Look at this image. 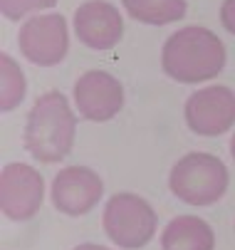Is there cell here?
<instances>
[{
    "instance_id": "1",
    "label": "cell",
    "mask_w": 235,
    "mask_h": 250,
    "mask_svg": "<svg viewBox=\"0 0 235 250\" xmlns=\"http://www.w3.org/2000/svg\"><path fill=\"white\" fill-rule=\"evenodd\" d=\"M161 67L171 80L183 84L208 82L223 72L225 47L218 35L208 27H181L163 42Z\"/></svg>"
},
{
    "instance_id": "2",
    "label": "cell",
    "mask_w": 235,
    "mask_h": 250,
    "mask_svg": "<svg viewBox=\"0 0 235 250\" xmlns=\"http://www.w3.org/2000/svg\"><path fill=\"white\" fill-rule=\"evenodd\" d=\"M77 119L62 92L38 97L25 122V149L42 164H57L72 151Z\"/></svg>"
},
{
    "instance_id": "3",
    "label": "cell",
    "mask_w": 235,
    "mask_h": 250,
    "mask_svg": "<svg viewBox=\"0 0 235 250\" xmlns=\"http://www.w3.org/2000/svg\"><path fill=\"white\" fill-rule=\"evenodd\" d=\"M169 188L178 201L188 206H211L220 201L228 188V168L213 154H186L171 168Z\"/></svg>"
},
{
    "instance_id": "4",
    "label": "cell",
    "mask_w": 235,
    "mask_h": 250,
    "mask_svg": "<svg viewBox=\"0 0 235 250\" xmlns=\"http://www.w3.org/2000/svg\"><path fill=\"white\" fill-rule=\"evenodd\" d=\"M104 233L107 238L124 248V250H139L144 248L158 226L156 210L149 201L137 193H117L104 206Z\"/></svg>"
},
{
    "instance_id": "5",
    "label": "cell",
    "mask_w": 235,
    "mask_h": 250,
    "mask_svg": "<svg viewBox=\"0 0 235 250\" xmlns=\"http://www.w3.org/2000/svg\"><path fill=\"white\" fill-rule=\"evenodd\" d=\"M22 55L38 67H55L70 50V30L59 13L30 18L18 35Z\"/></svg>"
},
{
    "instance_id": "6",
    "label": "cell",
    "mask_w": 235,
    "mask_h": 250,
    "mask_svg": "<svg viewBox=\"0 0 235 250\" xmlns=\"http://www.w3.org/2000/svg\"><path fill=\"white\" fill-rule=\"evenodd\" d=\"M42 176L27 164H8L0 176V206L10 221H30L42 206Z\"/></svg>"
},
{
    "instance_id": "7",
    "label": "cell",
    "mask_w": 235,
    "mask_h": 250,
    "mask_svg": "<svg viewBox=\"0 0 235 250\" xmlns=\"http://www.w3.org/2000/svg\"><path fill=\"white\" fill-rule=\"evenodd\" d=\"M186 122L200 136H220L235 124V92L215 84L186 99Z\"/></svg>"
},
{
    "instance_id": "8",
    "label": "cell",
    "mask_w": 235,
    "mask_h": 250,
    "mask_svg": "<svg viewBox=\"0 0 235 250\" xmlns=\"http://www.w3.org/2000/svg\"><path fill=\"white\" fill-rule=\"evenodd\" d=\"M75 104L84 119L109 122L124 106L121 82L104 69H89L75 84Z\"/></svg>"
},
{
    "instance_id": "9",
    "label": "cell",
    "mask_w": 235,
    "mask_h": 250,
    "mask_svg": "<svg viewBox=\"0 0 235 250\" xmlns=\"http://www.w3.org/2000/svg\"><path fill=\"white\" fill-rule=\"evenodd\" d=\"M104 193V184L87 166H64L52 181V203L64 216H84Z\"/></svg>"
},
{
    "instance_id": "10",
    "label": "cell",
    "mask_w": 235,
    "mask_h": 250,
    "mask_svg": "<svg viewBox=\"0 0 235 250\" xmlns=\"http://www.w3.org/2000/svg\"><path fill=\"white\" fill-rule=\"evenodd\" d=\"M75 32L82 45L92 50H109L124 35V20L107 0H87L75 13Z\"/></svg>"
},
{
    "instance_id": "11",
    "label": "cell",
    "mask_w": 235,
    "mask_h": 250,
    "mask_svg": "<svg viewBox=\"0 0 235 250\" xmlns=\"http://www.w3.org/2000/svg\"><path fill=\"white\" fill-rule=\"evenodd\" d=\"M161 248L163 250H213L215 235L203 218L178 216L163 228Z\"/></svg>"
},
{
    "instance_id": "12",
    "label": "cell",
    "mask_w": 235,
    "mask_h": 250,
    "mask_svg": "<svg viewBox=\"0 0 235 250\" xmlns=\"http://www.w3.org/2000/svg\"><path fill=\"white\" fill-rule=\"evenodd\" d=\"M126 13L146 25H169L186 15V0H121Z\"/></svg>"
},
{
    "instance_id": "13",
    "label": "cell",
    "mask_w": 235,
    "mask_h": 250,
    "mask_svg": "<svg viewBox=\"0 0 235 250\" xmlns=\"http://www.w3.org/2000/svg\"><path fill=\"white\" fill-rule=\"evenodd\" d=\"M25 97V75L10 55H0V109L13 112Z\"/></svg>"
},
{
    "instance_id": "14",
    "label": "cell",
    "mask_w": 235,
    "mask_h": 250,
    "mask_svg": "<svg viewBox=\"0 0 235 250\" xmlns=\"http://www.w3.org/2000/svg\"><path fill=\"white\" fill-rule=\"evenodd\" d=\"M57 0H0V8L8 20H20L35 10H45V8H55Z\"/></svg>"
},
{
    "instance_id": "15",
    "label": "cell",
    "mask_w": 235,
    "mask_h": 250,
    "mask_svg": "<svg viewBox=\"0 0 235 250\" xmlns=\"http://www.w3.org/2000/svg\"><path fill=\"white\" fill-rule=\"evenodd\" d=\"M220 22L230 35H235V0H225L220 5Z\"/></svg>"
},
{
    "instance_id": "16",
    "label": "cell",
    "mask_w": 235,
    "mask_h": 250,
    "mask_svg": "<svg viewBox=\"0 0 235 250\" xmlns=\"http://www.w3.org/2000/svg\"><path fill=\"white\" fill-rule=\"evenodd\" d=\"M75 250H109V248H104V245H97V243H82V245H77Z\"/></svg>"
},
{
    "instance_id": "17",
    "label": "cell",
    "mask_w": 235,
    "mask_h": 250,
    "mask_svg": "<svg viewBox=\"0 0 235 250\" xmlns=\"http://www.w3.org/2000/svg\"><path fill=\"white\" fill-rule=\"evenodd\" d=\"M230 154H233V161H235V134H233V141H230Z\"/></svg>"
}]
</instances>
